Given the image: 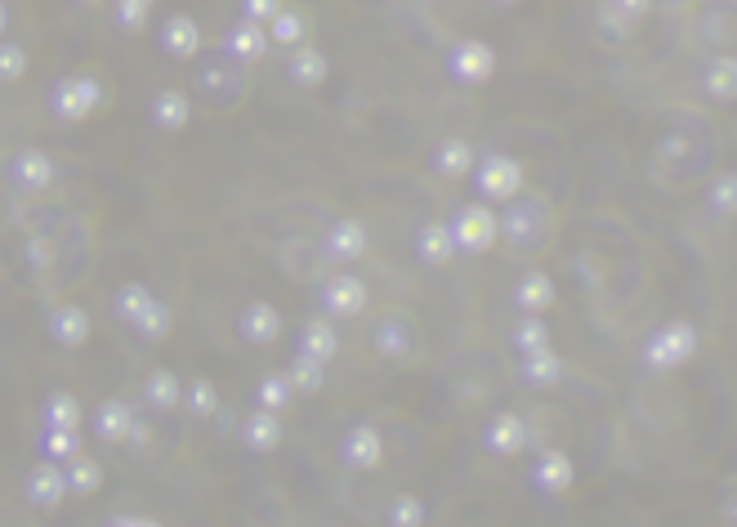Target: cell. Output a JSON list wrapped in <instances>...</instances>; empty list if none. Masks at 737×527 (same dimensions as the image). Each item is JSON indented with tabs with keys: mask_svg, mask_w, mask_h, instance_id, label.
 I'll return each instance as SVG.
<instances>
[{
	"mask_svg": "<svg viewBox=\"0 0 737 527\" xmlns=\"http://www.w3.org/2000/svg\"><path fill=\"white\" fill-rule=\"evenodd\" d=\"M268 41H273V36H268V27H264V23H251V18H246V23L233 27V36H228V50H233L237 59L255 63V59H264Z\"/></svg>",
	"mask_w": 737,
	"mask_h": 527,
	"instance_id": "obj_1",
	"label": "cell"
},
{
	"mask_svg": "<svg viewBox=\"0 0 737 527\" xmlns=\"http://www.w3.org/2000/svg\"><path fill=\"white\" fill-rule=\"evenodd\" d=\"M161 41H166V50L175 54V59H193V54L201 50V27L193 23V18L175 14L166 23V32H161Z\"/></svg>",
	"mask_w": 737,
	"mask_h": 527,
	"instance_id": "obj_2",
	"label": "cell"
},
{
	"mask_svg": "<svg viewBox=\"0 0 737 527\" xmlns=\"http://www.w3.org/2000/svg\"><path fill=\"white\" fill-rule=\"evenodd\" d=\"M452 67L465 76V81H483L487 72H492V50H487L483 41H461L452 54Z\"/></svg>",
	"mask_w": 737,
	"mask_h": 527,
	"instance_id": "obj_3",
	"label": "cell"
},
{
	"mask_svg": "<svg viewBox=\"0 0 737 527\" xmlns=\"http://www.w3.org/2000/svg\"><path fill=\"white\" fill-rule=\"evenodd\" d=\"M304 27H309V18H304L300 9H282V14L268 23V36H273V41H282V45H295L304 36Z\"/></svg>",
	"mask_w": 737,
	"mask_h": 527,
	"instance_id": "obj_4",
	"label": "cell"
},
{
	"mask_svg": "<svg viewBox=\"0 0 737 527\" xmlns=\"http://www.w3.org/2000/svg\"><path fill=\"white\" fill-rule=\"evenodd\" d=\"M291 72H295V81H304V85H318L322 76H327V59H322L318 50H295Z\"/></svg>",
	"mask_w": 737,
	"mask_h": 527,
	"instance_id": "obj_5",
	"label": "cell"
},
{
	"mask_svg": "<svg viewBox=\"0 0 737 527\" xmlns=\"http://www.w3.org/2000/svg\"><path fill=\"white\" fill-rule=\"evenodd\" d=\"M90 103H94V81H67L59 90V108L72 112V117H81Z\"/></svg>",
	"mask_w": 737,
	"mask_h": 527,
	"instance_id": "obj_6",
	"label": "cell"
},
{
	"mask_svg": "<svg viewBox=\"0 0 737 527\" xmlns=\"http://www.w3.org/2000/svg\"><path fill=\"white\" fill-rule=\"evenodd\" d=\"M487 237H492V219H487L483 210H465V215H461V242L465 246H483Z\"/></svg>",
	"mask_w": 737,
	"mask_h": 527,
	"instance_id": "obj_7",
	"label": "cell"
},
{
	"mask_svg": "<svg viewBox=\"0 0 737 527\" xmlns=\"http://www.w3.org/2000/svg\"><path fill=\"white\" fill-rule=\"evenodd\" d=\"M331 309H335V313H353V309H362V286H353V282L331 286Z\"/></svg>",
	"mask_w": 737,
	"mask_h": 527,
	"instance_id": "obj_8",
	"label": "cell"
},
{
	"mask_svg": "<svg viewBox=\"0 0 737 527\" xmlns=\"http://www.w3.org/2000/svg\"><path fill=\"white\" fill-rule=\"evenodd\" d=\"M157 117H161V126H184V117H188V103L179 99V94H161V103H157Z\"/></svg>",
	"mask_w": 737,
	"mask_h": 527,
	"instance_id": "obj_9",
	"label": "cell"
},
{
	"mask_svg": "<svg viewBox=\"0 0 737 527\" xmlns=\"http://www.w3.org/2000/svg\"><path fill=\"white\" fill-rule=\"evenodd\" d=\"M148 9H152V0H117L121 27H143L148 23Z\"/></svg>",
	"mask_w": 737,
	"mask_h": 527,
	"instance_id": "obj_10",
	"label": "cell"
},
{
	"mask_svg": "<svg viewBox=\"0 0 737 527\" xmlns=\"http://www.w3.org/2000/svg\"><path fill=\"white\" fill-rule=\"evenodd\" d=\"M514 179H519V175H514V166H510V161H496V166H487L483 184H487V188H496V193L505 197V193H510V188H514Z\"/></svg>",
	"mask_w": 737,
	"mask_h": 527,
	"instance_id": "obj_11",
	"label": "cell"
},
{
	"mask_svg": "<svg viewBox=\"0 0 737 527\" xmlns=\"http://www.w3.org/2000/svg\"><path fill=\"white\" fill-rule=\"evenodd\" d=\"M242 9L251 23H273V18L282 14V0H242Z\"/></svg>",
	"mask_w": 737,
	"mask_h": 527,
	"instance_id": "obj_12",
	"label": "cell"
},
{
	"mask_svg": "<svg viewBox=\"0 0 737 527\" xmlns=\"http://www.w3.org/2000/svg\"><path fill=\"white\" fill-rule=\"evenodd\" d=\"M465 161H469V148H465V143H447V148H443V161H438V166L456 175V170H465Z\"/></svg>",
	"mask_w": 737,
	"mask_h": 527,
	"instance_id": "obj_13",
	"label": "cell"
},
{
	"mask_svg": "<svg viewBox=\"0 0 737 527\" xmlns=\"http://www.w3.org/2000/svg\"><path fill=\"white\" fill-rule=\"evenodd\" d=\"M246 327H251V335H255V340H268L277 322H273V313H268V309H255L251 318H246Z\"/></svg>",
	"mask_w": 737,
	"mask_h": 527,
	"instance_id": "obj_14",
	"label": "cell"
},
{
	"mask_svg": "<svg viewBox=\"0 0 737 527\" xmlns=\"http://www.w3.org/2000/svg\"><path fill=\"white\" fill-rule=\"evenodd\" d=\"M59 331H63V340H81V331H85V318L81 313H67V318H59Z\"/></svg>",
	"mask_w": 737,
	"mask_h": 527,
	"instance_id": "obj_15",
	"label": "cell"
},
{
	"mask_svg": "<svg viewBox=\"0 0 737 527\" xmlns=\"http://www.w3.org/2000/svg\"><path fill=\"white\" fill-rule=\"evenodd\" d=\"M23 175L32 179V184H45V175H50V166H45V157H41V152H32V161H27V166H23Z\"/></svg>",
	"mask_w": 737,
	"mask_h": 527,
	"instance_id": "obj_16",
	"label": "cell"
},
{
	"mask_svg": "<svg viewBox=\"0 0 737 527\" xmlns=\"http://www.w3.org/2000/svg\"><path fill=\"white\" fill-rule=\"evenodd\" d=\"M27 67V59H23V50L18 45H5V76H18Z\"/></svg>",
	"mask_w": 737,
	"mask_h": 527,
	"instance_id": "obj_17",
	"label": "cell"
},
{
	"mask_svg": "<svg viewBox=\"0 0 737 527\" xmlns=\"http://www.w3.org/2000/svg\"><path fill=\"white\" fill-rule=\"evenodd\" d=\"M612 9H617L621 18H639L648 9V0H612Z\"/></svg>",
	"mask_w": 737,
	"mask_h": 527,
	"instance_id": "obj_18",
	"label": "cell"
},
{
	"mask_svg": "<svg viewBox=\"0 0 737 527\" xmlns=\"http://www.w3.org/2000/svg\"><path fill=\"white\" fill-rule=\"evenodd\" d=\"M523 304H545V282H541V277H532V282L523 286Z\"/></svg>",
	"mask_w": 737,
	"mask_h": 527,
	"instance_id": "obj_19",
	"label": "cell"
},
{
	"mask_svg": "<svg viewBox=\"0 0 737 527\" xmlns=\"http://www.w3.org/2000/svg\"><path fill=\"white\" fill-rule=\"evenodd\" d=\"M309 335H313L309 344H313V349H318V353H327V349H331V331H327V327H313Z\"/></svg>",
	"mask_w": 737,
	"mask_h": 527,
	"instance_id": "obj_20",
	"label": "cell"
},
{
	"mask_svg": "<svg viewBox=\"0 0 737 527\" xmlns=\"http://www.w3.org/2000/svg\"><path fill=\"white\" fill-rule=\"evenodd\" d=\"M425 246H429V251H434V255H443V251H447L443 233H429V237H425Z\"/></svg>",
	"mask_w": 737,
	"mask_h": 527,
	"instance_id": "obj_21",
	"label": "cell"
},
{
	"mask_svg": "<svg viewBox=\"0 0 737 527\" xmlns=\"http://www.w3.org/2000/svg\"><path fill=\"white\" fill-rule=\"evenodd\" d=\"M496 5H519V0H496Z\"/></svg>",
	"mask_w": 737,
	"mask_h": 527,
	"instance_id": "obj_22",
	"label": "cell"
},
{
	"mask_svg": "<svg viewBox=\"0 0 737 527\" xmlns=\"http://www.w3.org/2000/svg\"><path fill=\"white\" fill-rule=\"evenodd\" d=\"M85 5H99V0H85Z\"/></svg>",
	"mask_w": 737,
	"mask_h": 527,
	"instance_id": "obj_23",
	"label": "cell"
}]
</instances>
